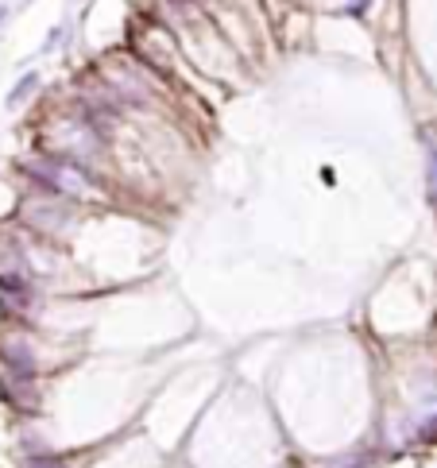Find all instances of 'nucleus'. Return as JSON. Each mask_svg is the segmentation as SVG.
<instances>
[{"mask_svg":"<svg viewBox=\"0 0 437 468\" xmlns=\"http://www.w3.org/2000/svg\"><path fill=\"white\" fill-rule=\"evenodd\" d=\"M35 85H39V74H27V78H24V82H20V85H16V93H12V105H20V101H24V97H27V93H31V89H35Z\"/></svg>","mask_w":437,"mask_h":468,"instance_id":"1","label":"nucleus"},{"mask_svg":"<svg viewBox=\"0 0 437 468\" xmlns=\"http://www.w3.org/2000/svg\"><path fill=\"white\" fill-rule=\"evenodd\" d=\"M429 190H434V198H437V151L429 155Z\"/></svg>","mask_w":437,"mask_h":468,"instance_id":"2","label":"nucleus"},{"mask_svg":"<svg viewBox=\"0 0 437 468\" xmlns=\"http://www.w3.org/2000/svg\"><path fill=\"white\" fill-rule=\"evenodd\" d=\"M364 8H368V0H348V12H353V16H360Z\"/></svg>","mask_w":437,"mask_h":468,"instance_id":"3","label":"nucleus"}]
</instances>
